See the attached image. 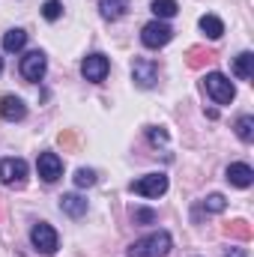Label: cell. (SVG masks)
<instances>
[{"mask_svg":"<svg viewBox=\"0 0 254 257\" xmlns=\"http://www.w3.org/2000/svg\"><path fill=\"white\" fill-rule=\"evenodd\" d=\"M174 248V239L168 230H156L138 242H132L129 248V257H168V251Z\"/></svg>","mask_w":254,"mask_h":257,"instance_id":"obj_1","label":"cell"},{"mask_svg":"<svg viewBox=\"0 0 254 257\" xmlns=\"http://www.w3.org/2000/svg\"><path fill=\"white\" fill-rule=\"evenodd\" d=\"M203 87H206V93H209L218 105H230V102L236 99V87H233L221 72H209V75L203 78Z\"/></svg>","mask_w":254,"mask_h":257,"instance_id":"obj_2","label":"cell"},{"mask_svg":"<svg viewBox=\"0 0 254 257\" xmlns=\"http://www.w3.org/2000/svg\"><path fill=\"white\" fill-rule=\"evenodd\" d=\"M30 242H33V248H36V251H42V254H54V251H57V245H60L57 230H54L48 221L33 224V230H30Z\"/></svg>","mask_w":254,"mask_h":257,"instance_id":"obj_3","label":"cell"},{"mask_svg":"<svg viewBox=\"0 0 254 257\" xmlns=\"http://www.w3.org/2000/svg\"><path fill=\"white\" fill-rule=\"evenodd\" d=\"M171 39H174V30L165 21H159V18L150 21V24H144V30H141V42L147 48H165Z\"/></svg>","mask_w":254,"mask_h":257,"instance_id":"obj_4","label":"cell"},{"mask_svg":"<svg viewBox=\"0 0 254 257\" xmlns=\"http://www.w3.org/2000/svg\"><path fill=\"white\" fill-rule=\"evenodd\" d=\"M129 189L135 194H141V197H162V194L168 192V177L165 174H147V177L135 180Z\"/></svg>","mask_w":254,"mask_h":257,"instance_id":"obj_5","label":"cell"},{"mask_svg":"<svg viewBox=\"0 0 254 257\" xmlns=\"http://www.w3.org/2000/svg\"><path fill=\"white\" fill-rule=\"evenodd\" d=\"M27 162L24 159H0V183L3 186H24Z\"/></svg>","mask_w":254,"mask_h":257,"instance_id":"obj_6","label":"cell"},{"mask_svg":"<svg viewBox=\"0 0 254 257\" xmlns=\"http://www.w3.org/2000/svg\"><path fill=\"white\" fill-rule=\"evenodd\" d=\"M132 78H135V84H138L141 90H150V87H156V81H159V66L153 63V60H147V57H138V60L132 63Z\"/></svg>","mask_w":254,"mask_h":257,"instance_id":"obj_7","label":"cell"},{"mask_svg":"<svg viewBox=\"0 0 254 257\" xmlns=\"http://www.w3.org/2000/svg\"><path fill=\"white\" fill-rule=\"evenodd\" d=\"M108 72H111V60H108L105 54H90V57H84V63H81V75H84L87 81H93V84L105 81Z\"/></svg>","mask_w":254,"mask_h":257,"instance_id":"obj_8","label":"cell"},{"mask_svg":"<svg viewBox=\"0 0 254 257\" xmlns=\"http://www.w3.org/2000/svg\"><path fill=\"white\" fill-rule=\"evenodd\" d=\"M36 171H39V177H42L45 183H57V180L63 177V159H60L57 153H39Z\"/></svg>","mask_w":254,"mask_h":257,"instance_id":"obj_9","label":"cell"},{"mask_svg":"<svg viewBox=\"0 0 254 257\" xmlns=\"http://www.w3.org/2000/svg\"><path fill=\"white\" fill-rule=\"evenodd\" d=\"M45 69H48V60H45L42 51H30V54L21 57V75L27 81H42L45 78Z\"/></svg>","mask_w":254,"mask_h":257,"instance_id":"obj_10","label":"cell"},{"mask_svg":"<svg viewBox=\"0 0 254 257\" xmlns=\"http://www.w3.org/2000/svg\"><path fill=\"white\" fill-rule=\"evenodd\" d=\"M0 117L9 120V123H18L27 117V105L18 99V96H3L0 99Z\"/></svg>","mask_w":254,"mask_h":257,"instance_id":"obj_11","label":"cell"},{"mask_svg":"<svg viewBox=\"0 0 254 257\" xmlns=\"http://www.w3.org/2000/svg\"><path fill=\"white\" fill-rule=\"evenodd\" d=\"M227 183L236 186V189H248L254 183V171L248 165H242V162H233V165L227 168Z\"/></svg>","mask_w":254,"mask_h":257,"instance_id":"obj_12","label":"cell"},{"mask_svg":"<svg viewBox=\"0 0 254 257\" xmlns=\"http://www.w3.org/2000/svg\"><path fill=\"white\" fill-rule=\"evenodd\" d=\"M60 209H63L69 218H81V215L87 212V200H84L81 194H75V192L63 194V197H60Z\"/></svg>","mask_w":254,"mask_h":257,"instance_id":"obj_13","label":"cell"},{"mask_svg":"<svg viewBox=\"0 0 254 257\" xmlns=\"http://www.w3.org/2000/svg\"><path fill=\"white\" fill-rule=\"evenodd\" d=\"M99 12L105 21H117L129 12V0H99Z\"/></svg>","mask_w":254,"mask_h":257,"instance_id":"obj_14","label":"cell"},{"mask_svg":"<svg viewBox=\"0 0 254 257\" xmlns=\"http://www.w3.org/2000/svg\"><path fill=\"white\" fill-rule=\"evenodd\" d=\"M233 75L242 78V81H248V78L254 75V54L251 51H242V54L233 60Z\"/></svg>","mask_w":254,"mask_h":257,"instance_id":"obj_15","label":"cell"},{"mask_svg":"<svg viewBox=\"0 0 254 257\" xmlns=\"http://www.w3.org/2000/svg\"><path fill=\"white\" fill-rule=\"evenodd\" d=\"M27 45V33L21 30V27H15V30H9L6 36H3V51H9V54H15V51H21Z\"/></svg>","mask_w":254,"mask_h":257,"instance_id":"obj_16","label":"cell"},{"mask_svg":"<svg viewBox=\"0 0 254 257\" xmlns=\"http://www.w3.org/2000/svg\"><path fill=\"white\" fill-rule=\"evenodd\" d=\"M200 30H203L209 39H221V36H224V24H221V18H215V15H203V18H200Z\"/></svg>","mask_w":254,"mask_h":257,"instance_id":"obj_17","label":"cell"},{"mask_svg":"<svg viewBox=\"0 0 254 257\" xmlns=\"http://www.w3.org/2000/svg\"><path fill=\"white\" fill-rule=\"evenodd\" d=\"M153 12L162 21V18H174L180 12V6H177V0H153Z\"/></svg>","mask_w":254,"mask_h":257,"instance_id":"obj_18","label":"cell"},{"mask_svg":"<svg viewBox=\"0 0 254 257\" xmlns=\"http://www.w3.org/2000/svg\"><path fill=\"white\" fill-rule=\"evenodd\" d=\"M236 135H239V141H245V144L254 141V117H248V114L239 117V120H236Z\"/></svg>","mask_w":254,"mask_h":257,"instance_id":"obj_19","label":"cell"},{"mask_svg":"<svg viewBox=\"0 0 254 257\" xmlns=\"http://www.w3.org/2000/svg\"><path fill=\"white\" fill-rule=\"evenodd\" d=\"M42 15H45L48 21H57V18L63 15V3H60V0H45V3H42Z\"/></svg>","mask_w":254,"mask_h":257,"instance_id":"obj_20","label":"cell"},{"mask_svg":"<svg viewBox=\"0 0 254 257\" xmlns=\"http://www.w3.org/2000/svg\"><path fill=\"white\" fill-rule=\"evenodd\" d=\"M75 186H78V189H90V186H96V171L81 168V171L75 174Z\"/></svg>","mask_w":254,"mask_h":257,"instance_id":"obj_21","label":"cell"},{"mask_svg":"<svg viewBox=\"0 0 254 257\" xmlns=\"http://www.w3.org/2000/svg\"><path fill=\"white\" fill-rule=\"evenodd\" d=\"M203 209H206V212H224V209H227L224 194H209V197L203 200Z\"/></svg>","mask_w":254,"mask_h":257,"instance_id":"obj_22","label":"cell"},{"mask_svg":"<svg viewBox=\"0 0 254 257\" xmlns=\"http://www.w3.org/2000/svg\"><path fill=\"white\" fill-rule=\"evenodd\" d=\"M230 233L239 236V239H251V227H248L245 221H233V224H230Z\"/></svg>","mask_w":254,"mask_h":257,"instance_id":"obj_23","label":"cell"},{"mask_svg":"<svg viewBox=\"0 0 254 257\" xmlns=\"http://www.w3.org/2000/svg\"><path fill=\"white\" fill-rule=\"evenodd\" d=\"M156 212L153 209H135V224H153Z\"/></svg>","mask_w":254,"mask_h":257,"instance_id":"obj_24","label":"cell"},{"mask_svg":"<svg viewBox=\"0 0 254 257\" xmlns=\"http://www.w3.org/2000/svg\"><path fill=\"white\" fill-rule=\"evenodd\" d=\"M147 138L153 144H168V132L165 128H147Z\"/></svg>","mask_w":254,"mask_h":257,"instance_id":"obj_25","label":"cell"},{"mask_svg":"<svg viewBox=\"0 0 254 257\" xmlns=\"http://www.w3.org/2000/svg\"><path fill=\"white\" fill-rule=\"evenodd\" d=\"M224 257H248V251H245V248H230Z\"/></svg>","mask_w":254,"mask_h":257,"instance_id":"obj_26","label":"cell"},{"mask_svg":"<svg viewBox=\"0 0 254 257\" xmlns=\"http://www.w3.org/2000/svg\"><path fill=\"white\" fill-rule=\"evenodd\" d=\"M0 72H3V57H0Z\"/></svg>","mask_w":254,"mask_h":257,"instance_id":"obj_27","label":"cell"}]
</instances>
